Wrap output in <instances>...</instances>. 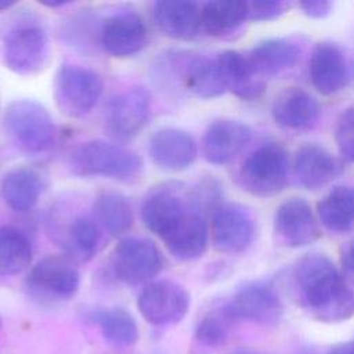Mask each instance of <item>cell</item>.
Listing matches in <instances>:
<instances>
[{"label":"cell","mask_w":354,"mask_h":354,"mask_svg":"<svg viewBox=\"0 0 354 354\" xmlns=\"http://www.w3.org/2000/svg\"><path fill=\"white\" fill-rule=\"evenodd\" d=\"M293 288L300 306L319 322L337 324L354 317V289L325 254L311 253L297 261Z\"/></svg>","instance_id":"cell-1"},{"label":"cell","mask_w":354,"mask_h":354,"mask_svg":"<svg viewBox=\"0 0 354 354\" xmlns=\"http://www.w3.org/2000/svg\"><path fill=\"white\" fill-rule=\"evenodd\" d=\"M3 64L21 76L40 73L51 57L44 24L32 12H19L7 24L0 44Z\"/></svg>","instance_id":"cell-2"},{"label":"cell","mask_w":354,"mask_h":354,"mask_svg":"<svg viewBox=\"0 0 354 354\" xmlns=\"http://www.w3.org/2000/svg\"><path fill=\"white\" fill-rule=\"evenodd\" d=\"M69 169L80 177H105L120 181L136 178L142 170L141 158L131 149L105 140H90L69 155Z\"/></svg>","instance_id":"cell-3"},{"label":"cell","mask_w":354,"mask_h":354,"mask_svg":"<svg viewBox=\"0 0 354 354\" xmlns=\"http://www.w3.org/2000/svg\"><path fill=\"white\" fill-rule=\"evenodd\" d=\"M4 129L12 142L28 153L48 151L57 138V124L51 113L37 101H11L3 116Z\"/></svg>","instance_id":"cell-4"},{"label":"cell","mask_w":354,"mask_h":354,"mask_svg":"<svg viewBox=\"0 0 354 354\" xmlns=\"http://www.w3.org/2000/svg\"><path fill=\"white\" fill-rule=\"evenodd\" d=\"M102 88V79L95 71L76 64H62L54 77L55 104L68 118L90 113L101 98Z\"/></svg>","instance_id":"cell-5"},{"label":"cell","mask_w":354,"mask_h":354,"mask_svg":"<svg viewBox=\"0 0 354 354\" xmlns=\"http://www.w3.org/2000/svg\"><path fill=\"white\" fill-rule=\"evenodd\" d=\"M289 160L285 148L268 142L250 152L239 167L242 187L256 196H272L281 192L288 181Z\"/></svg>","instance_id":"cell-6"},{"label":"cell","mask_w":354,"mask_h":354,"mask_svg":"<svg viewBox=\"0 0 354 354\" xmlns=\"http://www.w3.org/2000/svg\"><path fill=\"white\" fill-rule=\"evenodd\" d=\"M163 266L162 252L147 238H123L112 253L113 274L127 285L151 282L162 271Z\"/></svg>","instance_id":"cell-7"},{"label":"cell","mask_w":354,"mask_h":354,"mask_svg":"<svg viewBox=\"0 0 354 354\" xmlns=\"http://www.w3.org/2000/svg\"><path fill=\"white\" fill-rule=\"evenodd\" d=\"M26 288L32 295L48 301H66L80 286V274L66 256H47L28 272Z\"/></svg>","instance_id":"cell-8"},{"label":"cell","mask_w":354,"mask_h":354,"mask_svg":"<svg viewBox=\"0 0 354 354\" xmlns=\"http://www.w3.org/2000/svg\"><path fill=\"white\" fill-rule=\"evenodd\" d=\"M188 290L170 279L148 282L137 297L141 317L151 325L166 326L180 322L189 310Z\"/></svg>","instance_id":"cell-9"},{"label":"cell","mask_w":354,"mask_h":354,"mask_svg":"<svg viewBox=\"0 0 354 354\" xmlns=\"http://www.w3.org/2000/svg\"><path fill=\"white\" fill-rule=\"evenodd\" d=\"M151 115V95L145 87H130L113 97L105 112V127L112 138L130 141L147 126Z\"/></svg>","instance_id":"cell-10"},{"label":"cell","mask_w":354,"mask_h":354,"mask_svg":"<svg viewBox=\"0 0 354 354\" xmlns=\"http://www.w3.org/2000/svg\"><path fill=\"white\" fill-rule=\"evenodd\" d=\"M256 232L250 212L238 203H217L212 210L210 235L218 252L236 254L245 252Z\"/></svg>","instance_id":"cell-11"},{"label":"cell","mask_w":354,"mask_h":354,"mask_svg":"<svg viewBox=\"0 0 354 354\" xmlns=\"http://www.w3.org/2000/svg\"><path fill=\"white\" fill-rule=\"evenodd\" d=\"M196 203L203 202L196 194H184L174 185L153 189L142 202L141 220L147 230L163 239L180 218Z\"/></svg>","instance_id":"cell-12"},{"label":"cell","mask_w":354,"mask_h":354,"mask_svg":"<svg viewBox=\"0 0 354 354\" xmlns=\"http://www.w3.org/2000/svg\"><path fill=\"white\" fill-rule=\"evenodd\" d=\"M148 26L141 15L120 11L106 17L98 28L97 41L113 58H129L138 54L148 43Z\"/></svg>","instance_id":"cell-13"},{"label":"cell","mask_w":354,"mask_h":354,"mask_svg":"<svg viewBox=\"0 0 354 354\" xmlns=\"http://www.w3.org/2000/svg\"><path fill=\"white\" fill-rule=\"evenodd\" d=\"M230 303L239 321L263 326L277 325L283 315V304L278 292L266 281L245 282L235 290Z\"/></svg>","instance_id":"cell-14"},{"label":"cell","mask_w":354,"mask_h":354,"mask_svg":"<svg viewBox=\"0 0 354 354\" xmlns=\"http://www.w3.org/2000/svg\"><path fill=\"white\" fill-rule=\"evenodd\" d=\"M274 230L278 239L289 248L311 245L319 236L315 216L303 198H290L277 207Z\"/></svg>","instance_id":"cell-15"},{"label":"cell","mask_w":354,"mask_h":354,"mask_svg":"<svg viewBox=\"0 0 354 354\" xmlns=\"http://www.w3.org/2000/svg\"><path fill=\"white\" fill-rule=\"evenodd\" d=\"M252 136V129L246 123L234 119H218L203 134V156L212 165H227L246 148Z\"/></svg>","instance_id":"cell-16"},{"label":"cell","mask_w":354,"mask_h":354,"mask_svg":"<svg viewBox=\"0 0 354 354\" xmlns=\"http://www.w3.org/2000/svg\"><path fill=\"white\" fill-rule=\"evenodd\" d=\"M318 101L301 87H286L281 90L271 106L274 122L289 131H307L313 129L319 118Z\"/></svg>","instance_id":"cell-17"},{"label":"cell","mask_w":354,"mask_h":354,"mask_svg":"<svg viewBox=\"0 0 354 354\" xmlns=\"http://www.w3.org/2000/svg\"><path fill=\"white\" fill-rule=\"evenodd\" d=\"M152 162L166 171H183L188 169L196 158V142L194 137L176 127L156 130L148 144Z\"/></svg>","instance_id":"cell-18"},{"label":"cell","mask_w":354,"mask_h":354,"mask_svg":"<svg viewBox=\"0 0 354 354\" xmlns=\"http://www.w3.org/2000/svg\"><path fill=\"white\" fill-rule=\"evenodd\" d=\"M203 206L194 205L162 239L170 254L183 261L199 259L209 241V228L203 216Z\"/></svg>","instance_id":"cell-19"},{"label":"cell","mask_w":354,"mask_h":354,"mask_svg":"<svg viewBox=\"0 0 354 354\" xmlns=\"http://www.w3.org/2000/svg\"><path fill=\"white\" fill-rule=\"evenodd\" d=\"M308 73L313 86L324 95H333L348 83L346 57L340 47L330 41H321L314 47Z\"/></svg>","instance_id":"cell-20"},{"label":"cell","mask_w":354,"mask_h":354,"mask_svg":"<svg viewBox=\"0 0 354 354\" xmlns=\"http://www.w3.org/2000/svg\"><path fill=\"white\" fill-rule=\"evenodd\" d=\"M239 318L230 300L212 304L198 319L194 330L192 354H206L224 346L234 333Z\"/></svg>","instance_id":"cell-21"},{"label":"cell","mask_w":354,"mask_h":354,"mask_svg":"<svg viewBox=\"0 0 354 354\" xmlns=\"http://www.w3.org/2000/svg\"><path fill=\"white\" fill-rule=\"evenodd\" d=\"M293 176L306 189H318L329 184L342 173L340 162L324 147L301 145L293 156Z\"/></svg>","instance_id":"cell-22"},{"label":"cell","mask_w":354,"mask_h":354,"mask_svg":"<svg viewBox=\"0 0 354 354\" xmlns=\"http://www.w3.org/2000/svg\"><path fill=\"white\" fill-rule=\"evenodd\" d=\"M202 6L187 0L156 1L153 4V21L159 30L176 40H192L201 26Z\"/></svg>","instance_id":"cell-23"},{"label":"cell","mask_w":354,"mask_h":354,"mask_svg":"<svg viewBox=\"0 0 354 354\" xmlns=\"http://www.w3.org/2000/svg\"><path fill=\"white\" fill-rule=\"evenodd\" d=\"M46 187L43 173L33 166H19L6 173L0 183L4 203L17 213L32 210Z\"/></svg>","instance_id":"cell-24"},{"label":"cell","mask_w":354,"mask_h":354,"mask_svg":"<svg viewBox=\"0 0 354 354\" xmlns=\"http://www.w3.org/2000/svg\"><path fill=\"white\" fill-rule=\"evenodd\" d=\"M301 50L297 43L283 39H267L256 44L246 55L252 69L259 77H272L292 69L300 59Z\"/></svg>","instance_id":"cell-25"},{"label":"cell","mask_w":354,"mask_h":354,"mask_svg":"<svg viewBox=\"0 0 354 354\" xmlns=\"http://www.w3.org/2000/svg\"><path fill=\"white\" fill-rule=\"evenodd\" d=\"M217 62L225 88L241 100H257L266 90V82L252 69L246 55L238 51H223Z\"/></svg>","instance_id":"cell-26"},{"label":"cell","mask_w":354,"mask_h":354,"mask_svg":"<svg viewBox=\"0 0 354 354\" xmlns=\"http://www.w3.org/2000/svg\"><path fill=\"white\" fill-rule=\"evenodd\" d=\"M101 239V227L94 218L76 216L66 224L61 243L66 253L65 256L73 263H87L98 252Z\"/></svg>","instance_id":"cell-27"},{"label":"cell","mask_w":354,"mask_h":354,"mask_svg":"<svg viewBox=\"0 0 354 354\" xmlns=\"http://www.w3.org/2000/svg\"><path fill=\"white\" fill-rule=\"evenodd\" d=\"M249 21L248 4L239 0H216L202 6L201 26L213 37H227Z\"/></svg>","instance_id":"cell-28"},{"label":"cell","mask_w":354,"mask_h":354,"mask_svg":"<svg viewBox=\"0 0 354 354\" xmlns=\"http://www.w3.org/2000/svg\"><path fill=\"white\" fill-rule=\"evenodd\" d=\"M102 337L115 347H130L138 340V326L134 317L122 307H98L88 311Z\"/></svg>","instance_id":"cell-29"},{"label":"cell","mask_w":354,"mask_h":354,"mask_svg":"<svg viewBox=\"0 0 354 354\" xmlns=\"http://www.w3.org/2000/svg\"><path fill=\"white\" fill-rule=\"evenodd\" d=\"M93 214L98 225L109 235L119 236L127 232L134 221L129 199L118 191H101L93 202Z\"/></svg>","instance_id":"cell-30"},{"label":"cell","mask_w":354,"mask_h":354,"mask_svg":"<svg viewBox=\"0 0 354 354\" xmlns=\"http://www.w3.org/2000/svg\"><path fill=\"white\" fill-rule=\"evenodd\" d=\"M321 224L335 234H344L354 228V188L337 185L318 203Z\"/></svg>","instance_id":"cell-31"},{"label":"cell","mask_w":354,"mask_h":354,"mask_svg":"<svg viewBox=\"0 0 354 354\" xmlns=\"http://www.w3.org/2000/svg\"><path fill=\"white\" fill-rule=\"evenodd\" d=\"M30 260L32 245L28 236L15 227L0 225V277L22 272Z\"/></svg>","instance_id":"cell-32"},{"label":"cell","mask_w":354,"mask_h":354,"mask_svg":"<svg viewBox=\"0 0 354 354\" xmlns=\"http://www.w3.org/2000/svg\"><path fill=\"white\" fill-rule=\"evenodd\" d=\"M335 140L340 155L348 160L354 162V108L346 109L336 124Z\"/></svg>","instance_id":"cell-33"},{"label":"cell","mask_w":354,"mask_h":354,"mask_svg":"<svg viewBox=\"0 0 354 354\" xmlns=\"http://www.w3.org/2000/svg\"><path fill=\"white\" fill-rule=\"evenodd\" d=\"M248 17L250 21H271L285 14L290 6L282 0H254L246 1Z\"/></svg>","instance_id":"cell-34"},{"label":"cell","mask_w":354,"mask_h":354,"mask_svg":"<svg viewBox=\"0 0 354 354\" xmlns=\"http://www.w3.org/2000/svg\"><path fill=\"white\" fill-rule=\"evenodd\" d=\"M299 7L307 17L314 19L325 18L332 11V3L324 0H304L299 3Z\"/></svg>","instance_id":"cell-35"},{"label":"cell","mask_w":354,"mask_h":354,"mask_svg":"<svg viewBox=\"0 0 354 354\" xmlns=\"http://www.w3.org/2000/svg\"><path fill=\"white\" fill-rule=\"evenodd\" d=\"M342 264H343V277H344V279L350 285L354 286V238L350 241V243L344 249Z\"/></svg>","instance_id":"cell-36"},{"label":"cell","mask_w":354,"mask_h":354,"mask_svg":"<svg viewBox=\"0 0 354 354\" xmlns=\"http://www.w3.org/2000/svg\"><path fill=\"white\" fill-rule=\"evenodd\" d=\"M328 354H354V340L340 343L329 350Z\"/></svg>","instance_id":"cell-37"},{"label":"cell","mask_w":354,"mask_h":354,"mask_svg":"<svg viewBox=\"0 0 354 354\" xmlns=\"http://www.w3.org/2000/svg\"><path fill=\"white\" fill-rule=\"evenodd\" d=\"M41 4L46 6V7H50V8H55V7L68 6V4H71V3H69V1H61V0H58V1H41Z\"/></svg>","instance_id":"cell-38"},{"label":"cell","mask_w":354,"mask_h":354,"mask_svg":"<svg viewBox=\"0 0 354 354\" xmlns=\"http://www.w3.org/2000/svg\"><path fill=\"white\" fill-rule=\"evenodd\" d=\"M14 6H15L14 1H1V0H0V14H3L4 11L10 10V8L14 7Z\"/></svg>","instance_id":"cell-39"},{"label":"cell","mask_w":354,"mask_h":354,"mask_svg":"<svg viewBox=\"0 0 354 354\" xmlns=\"http://www.w3.org/2000/svg\"><path fill=\"white\" fill-rule=\"evenodd\" d=\"M238 354H260V353H256V351H241Z\"/></svg>","instance_id":"cell-40"},{"label":"cell","mask_w":354,"mask_h":354,"mask_svg":"<svg viewBox=\"0 0 354 354\" xmlns=\"http://www.w3.org/2000/svg\"><path fill=\"white\" fill-rule=\"evenodd\" d=\"M1 326H3V322H1V317H0V333H1Z\"/></svg>","instance_id":"cell-41"}]
</instances>
